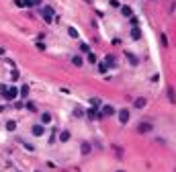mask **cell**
I'll return each instance as SVG.
<instances>
[{"instance_id": "cell-1", "label": "cell", "mask_w": 176, "mask_h": 172, "mask_svg": "<svg viewBox=\"0 0 176 172\" xmlns=\"http://www.w3.org/2000/svg\"><path fill=\"white\" fill-rule=\"evenodd\" d=\"M16 96H19V90H16L14 86H10V88H6V92L2 94V98H4V100H8V102H10V100H14Z\"/></svg>"}, {"instance_id": "cell-2", "label": "cell", "mask_w": 176, "mask_h": 172, "mask_svg": "<svg viewBox=\"0 0 176 172\" xmlns=\"http://www.w3.org/2000/svg\"><path fill=\"white\" fill-rule=\"evenodd\" d=\"M41 14H43L45 23H53V14H55V12H53L51 6H43V8H41Z\"/></svg>"}, {"instance_id": "cell-3", "label": "cell", "mask_w": 176, "mask_h": 172, "mask_svg": "<svg viewBox=\"0 0 176 172\" xmlns=\"http://www.w3.org/2000/svg\"><path fill=\"white\" fill-rule=\"evenodd\" d=\"M137 131H139V133H150V131H154V125L147 123V121H143V123L137 125Z\"/></svg>"}, {"instance_id": "cell-4", "label": "cell", "mask_w": 176, "mask_h": 172, "mask_svg": "<svg viewBox=\"0 0 176 172\" xmlns=\"http://www.w3.org/2000/svg\"><path fill=\"white\" fill-rule=\"evenodd\" d=\"M111 115H115V107H111V105H104V107L100 109V117H111Z\"/></svg>"}, {"instance_id": "cell-5", "label": "cell", "mask_w": 176, "mask_h": 172, "mask_svg": "<svg viewBox=\"0 0 176 172\" xmlns=\"http://www.w3.org/2000/svg\"><path fill=\"white\" fill-rule=\"evenodd\" d=\"M31 133L35 135V137H41L45 133V125H33V129H31Z\"/></svg>"}, {"instance_id": "cell-6", "label": "cell", "mask_w": 176, "mask_h": 172, "mask_svg": "<svg viewBox=\"0 0 176 172\" xmlns=\"http://www.w3.org/2000/svg\"><path fill=\"white\" fill-rule=\"evenodd\" d=\"M84 115H86L88 119H100V113H98V111H96L94 107H90V109H88V111L84 113Z\"/></svg>"}, {"instance_id": "cell-7", "label": "cell", "mask_w": 176, "mask_h": 172, "mask_svg": "<svg viewBox=\"0 0 176 172\" xmlns=\"http://www.w3.org/2000/svg\"><path fill=\"white\" fill-rule=\"evenodd\" d=\"M119 121H121L123 125H125V123L129 121V111H127V109H123V111H119Z\"/></svg>"}, {"instance_id": "cell-8", "label": "cell", "mask_w": 176, "mask_h": 172, "mask_svg": "<svg viewBox=\"0 0 176 172\" xmlns=\"http://www.w3.org/2000/svg\"><path fill=\"white\" fill-rule=\"evenodd\" d=\"M70 137H72V135H70V131H66V129H64V131L59 133V141H62V143H66V141H70Z\"/></svg>"}, {"instance_id": "cell-9", "label": "cell", "mask_w": 176, "mask_h": 172, "mask_svg": "<svg viewBox=\"0 0 176 172\" xmlns=\"http://www.w3.org/2000/svg\"><path fill=\"white\" fill-rule=\"evenodd\" d=\"M131 37L135 39V41L141 39V29H139V27H133V29H131Z\"/></svg>"}, {"instance_id": "cell-10", "label": "cell", "mask_w": 176, "mask_h": 172, "mask_svg": "<svg viewBox=\"0 0 176 172\" xmlns=\"http://www.w3.org/2000/svg\"><path fill=\"white\" fill-rule=\"evenodd\" d=\"M121 14L129 19V16H133V10H131V8H129V6H121Z\"/></svg>"}, {"instance_id": "cell-11", "label": "cell", "mask_w": 176, "mask_h": 172, "mask_svg": "<svg viewBox=\"0 0 176 172\" xmlns=\"http://www.w3.org/2000/svg\"><path fill=\"white\" fill-rule=\"evenodd\" d=\"M49 121H51V115H49V113H43V115H41V125H47Z\"/></svg>"}, {"instance_id": "cell-12", "label": "cell", "mask_w": 176, "mask_h": 172, "mask_svg": "<svg viewBox=\"0 0 176 172\" xmlns=\"http://www.w3.org/2000/svg\"><path fill=\"white\" fill-rule=\"evenodd\" d=\"M145 102H147L145 98H137V100H135V109H143V107H145Z\"/></svg>"}, {"instance_id": "cell-13", "label": "cell", "mask_w": 176, "mask_h": 172, "mask_svg": "<svg viewBox=\"0 0 176 172\" xmlns=\"http://www.w3.org/2000/svg\"><path fill=\"white\" fill-rule=\"evenodd\" d=\"M125 55H127V59L131 62V66H137V64H139V62H137V57H135L133 53H125Z\"/></svg>"}, {"instance_id": "cell-14", "label": "cell", "mask_w": 176, "mask_h": 172, "mask_svg": "<svg viewBox=\"0 0 176 172\" xmlns=\"http://www.w3.org/2000/svg\"><path fill=\"white\" fill-rule=\"evenodd\" d=\"M21 96H23V98H27V96H29V86H27V84L21 86Z\"/></svg>"}, {"instance_id": "cell-15", "label": "cell", "mask_w": 176, "mask_h": 172, "mask_svg": "<svg viewBox=\"0 0 176 172\" xmlns=\"http://www.w3.org/2000/svg\"><path fill=\"white\" fill-rule=\"evenodd\" d=\"M16 129V123L14 121H6V131H14Z\"/></svg>"}, {"instance_id": "cell-16", "label": "cell", "mask_w": 176, "mask_h": 172, "mask_svg": "<svg viewBox=\"0 0 176 172\" xmlns=\"http://www.w3.org/2000/svg\"><path fill=\"white\" fill-rule=\"evenodd\" d=\"M80 148H82V154H84V156H86V154H90V143H86V141H84Z\"/></svg>"}, {"instance_id": "cell-17", "label": "cell", "mask_w": 176, "mask_h": 172, "mask_svg": "<svg viewBox=\"0 0 176 172\" xmlns=\"http://www.w3.org/2000/svg\"><path fill=\"white\" fill-rule=\"evenodd\" d=\"M68 35L76 39V37H78V31H76V27H70V29H68Z\"/></svg>"}, {"instance_id": "cell-18", "label": "cell", "mask_w": 176, "mask_h": 172, "mask_svg": "<svg viewBox=\"0 0 176 172\" xmlns=\"http://www.w3.org/2000/svg\"><path fill=\"white\" fill-rule=\"evenodd\" d=\"M72 64H74V66H82V57H80V55H74V57H72Z\"/></svg>"}, {"instance_id": "cell-19", "label": "cell", "mask_w": 176, "mask_h": 172, "mask_svg": "<svg viewBox=\"0 0 176 172\" xmlns=\"http://www.w3.org/2000/svg\"><path fill=\"white\" fill-rule=\"evenodd\" d=\"M74 117H76V119H80V117H84V111L76 107V109H74Z\"/></svg>"}, {"instance_id": "cell-20", "label": "cell", "mask_w": 176, "mask_h": 172, "mask_svg": "<svg viewBox=\"0 0 176 172\" xmlns=\"http://www.w3.org/2000/svg\"><path fill=\"white\" fill-rule=\"evenodd\" d=\"M168 98H170L172 102L176 100V94H174V90H172V88H168Z\"/></svg>"}, {"instance_id": "cell-21", "label": "cell", "mask_w": 176, "mask_h": 172, "mask_svg": "<svg viewBox=\"0 0 176 172\" xmlns=\"http://www.w3.org/2000/svg\"><path fill=\"white\" fill-rule=\"evenodd\" d=\"M129 21H131L133 27H137V25H139V19H137V16H129Z\"/></svg>"}, {"instance_id": "cell-22", "label": "cell", "mask_w": 176, "mask_h": 172, "mask_svg": "<svg viewBox=\"0 0 176 172\" xmlns=\"http://www.w3.org/2000/svg\"><path fill=\"white\" fill-rule=\"evenodd\" d=\"M80 51H82V53H88V51H90V47H88L86 43H82V45H80Z\"/></svg>"}, {"instance_id": "cell-23", "label": "cell", "mask_w": 176, "mask_h": 172, "mask_svg": "<svg viewBox=\"0 0 176 172\" xmlns=\"http://www.w3.org/2000/svg\"><path fill=\"white\" fill-rule=\"evenodd\" d=\"M88 62H90V64H96V55H94V53H88Z\"/></svg>"}, {"instance_id": "cell-24", "label": "cell", "mask_w": 176, "mask_h": 172, "mask_svg": "<svg viewBox=\"0 0 176 172\" xmlns=\"http://www.w3.org/2000/svg\"><path fill=\"white\" fill-rule=\"evenodd\" d=\"M104 64L109 66V64H115V57L113 55H107V59H104Z\"/></svg>"}, {"instance_id": "cell-25", "label": "cell", "mask_w": 176, "mask_h": 172, "mask_svg": "<svg viewBox=\"0 0 176 172\" xmlns=\"http://www.w3.org/2000/svg\"><path fill=\"white\" fill-rule=\"evenodd\" d=\"M98 72L104 74V72H107V64H98Z\"/></svg>"}, {"instance_id": "cell-26", "label": "cell", "mask_w": 176, "mask_h": 172, "mask_svg": "<svg viewBox=\"0 0 176 172\" xmlns=\"http://www.w3.org/2000/svg\"><path fill=\"white\" fill-rule=\"evenodd\" d=\"M90 102H92V107H98L100 105V98H90Z\"/></svg>"}, {"instance_id": "cell-27", "label": "cell", "mask_w": 176, "mask_h": 172, "mask_svg": "<svg viewBox=\"0 0 176 172\" xmlns=\"http://www.w3.org/2000/svg\"><path fill=\"white\" fill-rule=\"evenodd\" d=\"M37 49H39V51H43V49H45V43H41V41H37Z\"/></svg>"}, {"instance_id": "cell-28", "label": "cell", "mask_w": 176, "mask_h": 172, "mask_svg": "<svg viewBox=\"0 0 176 172\" xmlns=\"http://www.w3.org/2000/svg\"><path fill=\"white\" fill-rule=\"evenodd\" d=\"M14 4H16V6H21V8H23V6H25V0H14Z\"/></svg>"}, {"instance_id": "cell-29", "label": "cell", "mask_w": 176, "mask_h": 172, "mask_svg": "<svg viewBox=\"0 0 176 172\" xmlns=\"http://www.w3.org/2000/svg\"><path fill=\"white\" fill-rule=\"evenodd\" d=\"M6 88H8L6 84H0V94H4V92H6Z\"/></svg>"}, {"instance_id": "cell-30", "label": "cell", "mask_w": 176, "mask_h": 172, "mask_svg": "<svg viewBox=\"0 0 176 172\" xmlns=\"http://www.w3.org/2000/svg\"><path fill=\"white\" fill-rule=\"evenodd\" d=\"M41 2H43V0H33V4H41Z\"/></svg>"}, {"instance_id": "cell-31", "label": "cell", "mask_w": 176, "mask_h": 172, "mask_svg": "<svg viewBox=\"0 0 176 172\" xmlns=\"http://www.w3.org/2000/svg\"><path fill=\"white\" fill-rule=\"evenodd\" d=\"M0 55H4V47H0Z\"/></svg>"}, {"instance_id": "cell-32", "label": "cell", "mask_w": 176, "mask_h": 172, "mask_svg": "<svg viewBox=\"0 0 176 172\" xmlns=\"http://www.w3.org/2000/svg\"><path fill=\"white\" fill-rule=\"evenodd\" d=\"M35 172H41V170H35Z\"/></svg>"}]
</instances>
